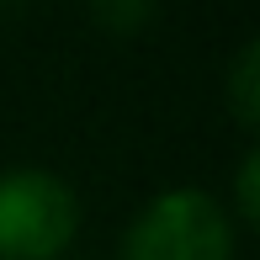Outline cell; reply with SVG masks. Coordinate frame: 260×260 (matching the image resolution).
<instances>
[{"instance_id":"1","label":"cell","mask_w":260,"mask_h":260,"mask_svg":"<svg viewBox=\"0 0 260 260\" xmlns=\"http://www.w3.org/2000/svg\"><path fill=\"white\" fill-rule=\"evenodd\" d=\"M117 260H239V223L207 186H165L122 229Z\"/></svg>"},{"instance_id":"2","label":"cell","mask_w":260,"mask_h":260,"mask_svg":"<svg viewBox=\"0 0 260 260\" xmlns=\"http://www.w3.org/2000/svg\"><path fill=\"white\" fill-rule=\"evenodd\" d=\"M80 191L48 165L0 170V260H64L80 239Z\"/></svg>"},{"instance_id":"3","label":"cell","mask_w":260,"mask_h":260,"mask_svg":"<svg viewBox=\"0 0 260 260\" xmlns=\"http://www.w3.org/2000/svg\"><path fill=\"white\" fill-rule=\"evenodd\" d=\"M223 106L239 122V133H255L260 127V43L244 38L239 53L229 64V80H223Z\"/></svg>"},{"instance_id":"4","label":"cell","mask_w":260,"mask_h":260,"mask_svg":"<svg viewBox=\"0 0 260 260\" xmlns=\"http://www.w3.org/2000/svg\"><path fill=\"white\" fill-rule=\"evenodd\" d=\"M165 0H85V16L106 38H144Z\"/></svg>"},{"instance_id":"5","label":"cell","mask_w":260,"mask_h":260,"mask_svg":"<svg viewBox=\"0 0 260 260\" xmlns=\"http://www.w3.org/2000/svg\"><path fill=\"white\" fill-rule=\"evenodd\" d=\"M260 149L250 144L239 154V175H234V207H229V218L239 223V229H255L260 223Z\"/></svg>"},{"instance_id":"6","label":"cell","mask_w":260,"mask_h":260,"mask_svg":"<svg viewBox=\"0 0 260 260\" xmlns=\"http://www.w3.org/2000/svg\"><path fill=\"white\" fill-rule=\"evenodd\" d=\"M16 6H27V0H0V11H16Z\"/></svg>"}]
</instances>
